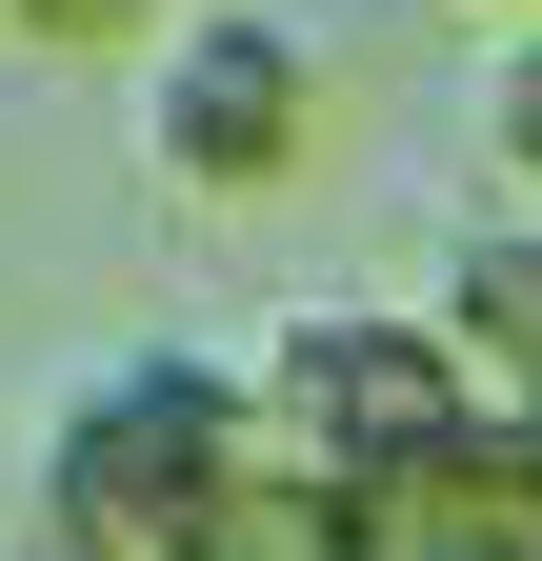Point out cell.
<instances>
[{
    "label": "cell",
    "mask_w": 542,
    "mask_h": 561,
    "mask_svg": "<svg viewBox=\"0 0 542 561\" xmlns=\"http://www.w3.org/2000/svg\"><path fill=\"white\" fill-rule=\"evenodd\" d=\"M483 461H503V481H522V522H542V421H503V442H483Z\"/></svg>",
    "instance_id": "ba28073f"
},
{
    "label": "cell",
    "mask_w": 542,
    "mask_h": 561,
    "mask_svg": "<svg viewBox=\"0 0 542 561\" xmlns=\"http://www.w3.org/2000/svg\"><path fill=\"white\" fill-rule=\"evenodd\" d=\"M21 561H60V541H21Z\"/></svg>",
    "instance_id": "30bf717a"
},
{
    "label": "cell",
    "mask_w": 542,
    "mask_h": 561,
    "mask_svg": "<svg viewBox=\"0 0 542 561\" xmlns=\"http://www.w3.org/2000/svg\"><path fill=\"white\" fill-rule=\"evenodd\" d=\"M422 321L483 362V401H503V421H542V221H483V241L442 261V301H422Z\"/></svg>",
    "instance_id": "5b68a950"
},
{
    "label": "cell",
    "mask_w": 542,
    "mask_h": 561,
    "mask_svg": "<svg viewBox=\"0 0 542 561\" xmlns=\"http://www.w3.org/2000/svg\"><path fill=\"white\" fill-rule=\"evenodd\" d=\"M181 561H362V481H342V461H302L282 421H261V461L201 502V541H181Z\"/></svg>",
    "instance_id": "277c9868"
},
{
    "label": "cell",
    "mask_w": 542,
    "mask_h": 561,
    "mask_svg": "<svg viewBox=\"0 0 542 561\" xmlns=\"http://www.w3.org/2000/svg\"><path fill=\"white\" fill-rule=\"evenodd\" d=\"M0 41H41V60H121V41H181V0H0Z\"/></svg>",
    "instance_id": "8992f818"
},
{
    "label": "cell",
    "mask_w": 542,
    "mask_h": 561,
    "mask_svg": "<svg viewBox=\"0 0 542 561\" xmlns=\"http://www.w3.org/2000/svg\"><path fill=\"white\" fill-rule=\"evenodd\" d=\"M261 421H282L302 461H342V481H422V461H483L503 442L483 362H462L442 321H382V301H321V321L261 341Z\"/></svg>",
    "instance_id": "7a4b0ae2"
},
{
    "label": "cell",
    "mask_w": 542,
    "mask_h": 561,
    "mask_svg": "<svg viewBox=\"0 0 542 561\" xmlns=\"http://www.w3.org/2000/svg\"><path fill=\"white\" fill-rule=\"evenodd\" d=\"M483 140H503V161H522V181H542V21H522V41H503V60H483Z\"/></svg>",
    "instance_id": "52a82bcc"
},
{
    "label": "cell",
    "mask_w": 542,
    "mask_h": 561,
    "mask_svg": "<svg viewBox=\"0 0 542 561\" xmlns=\"http://www.w3.org/2000/svg\"><path fill=\"white\" fill-rule=\"evenodd\" d=\"M142 140H161V181H181V201H282V181L321 161V41H302V21H261V0H201V21L161 41Z\"/></svg>",
    "instance_id": "3957f363"
},
{
    "label": "cell",
    "mask_w": 542,
    "mask_h": 561,
    "mask_svg": "<svg viewBox=\"0 0 542 561\" xmlns=\"http://www.w3.org/2000/svg\"><path fill=\"white\" fill-rule=\"evenodd\" d=\"M483 21H503V41H522V21H542V0H483Z\"/></svg>",
    "instance_id": "9c48e42d"
},
{
    "label": "cell",
    "mask_w": 542,
    "mask_h": 561,
    "mask_svg": "<svg viewBox=\"0 0 542 561\" xmlns=\"http://www.w3.org/2000/svg\"><path fill=\"white\" fill-rule=\"evenodd\" d=\"M241 461H261V362L142 341V362H101L81 401H60V442H41V541H60V561H181Z\"/></svg>",
    "instance_id": "6da1fadb"
}]
</instances>
